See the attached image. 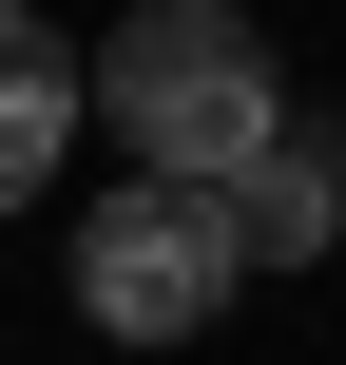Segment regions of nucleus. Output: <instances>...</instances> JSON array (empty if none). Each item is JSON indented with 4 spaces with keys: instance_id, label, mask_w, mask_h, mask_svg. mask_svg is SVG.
Masks as SVG:
<instances>
[{
    "instance_id": "f257e3e1",
    "label": "nucleus",
    "mask_w": 346,
    "mask_h": 365,
    "mask_svg": "<svg viewBox=\"0 0 346 365\" xmlns=\"http://www.w3.org/2000/svg\"><path fill=\"white\" fill-rule=\"evenodd\" d=\"M77 115L135 154V192H231L270 135H289V77L231 0H135L96 58H77Z\"/></svg>"
},
{
    "instance_id": "f03ea898",
    "label": "nucleus",
    "mask_w": 346,
    "mask_h": 365,
    "mask_svg": "<svg viewBox=\"0 0 346 365\" xmlns=\"http://www.w3.org/2000/svg\"><path fill=\"white\" fill-rule=\"evenodd\" d=\"M58 289H77L96 346H212L250 269H231V212L212 192H96L77 250H58Z\"/></svg>"
},
{
    "instance_id": "7ed1b4c3",
    "label": "nucleus",
    "mask_w": 346,
    "mask_h": 365,
    "mask_svg": "<svg viewBox=\"0 0 346 365\" xmlns=\"http://www.w3.org/2000/svg\"><path fill=\"white\" fill-rule=\"evenodd\" d=\"M212 212H231V269H327V250H346V135H308V115H289Z\"/></svg>"
},
{
    "instance_id": "20e7f679",
    "label": "nucleus",
    "mask_w": 346,
    "mask_h": 365,
    "mask_svg": "<svg viewBox=\"0 0 346 365\" xmlns=\"http://www.w3.org/2000/svg\"><path fill=\"white\" fill-rule=\"evenodd\" d=\"M58 154H77V38L39 0H0V212H39Z\"/></svg>"
}]
</instances>
